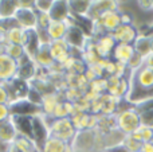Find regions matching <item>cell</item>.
Listing matches in <instances>:
<instances>
[{
	"label": "cell",
	"instance_id": "1",
	"mask_svg": "<svg viewBox=\"0 0 153 152\" xmlns=\"http://www.w3.org/2000/svg\"><path fill=\"white\" fill-rule=\"evenodd\" d=\"M153 98V69L143 65L141 67L130 72L129 92L125 101L132 107Z\"/></svg>",
	"mask_w": 153,
	"mask_h": 152
},
{
	"label": "cell",
	"instance_id": "2",
	"mask_svg": "<svg viewBox=\"0 0 153 152\" xmlns=\"http://www.w3.org/2000/svg\"><path fill=\"white\" fill-rule=\"evenodd\" d=\"M116 123L117 129L121 131L125 136H129L143 124V121H141V116L136 109V107L128 105L126 108H122L116 115Z\"/></svg>",
	"mask_w": 153,
	"mask_h": 152
},
{
	"label": "cell",
	"instance_id": "3",
	"mask_svg": "<svg viewBox=\"0 0 153 152\" xmlns=\"http://www.w3.org/2000/svg\"><path fill=\"white\" fill-rule=\"evenodd\" d=\"M76 133V129L74 128L70 117L63 118H54L50 124V136L56 137L59 140H63L66 143H71Z\"/></svg>",
	"mask_w": 153,
	"mask_h": 152
},
{
	"label": "cell",
	"instance_id": "4",
	"mask_svg": "<svg viewBox=\"0 0 153 152\" xmlns=\"http://www.w3.org/2000/svg\"><path fill=\"white\" fill-rule=\"evenodd\" d=\"M13 20L19 27L31 31V30H36L38 27V12L35 11V8H19L16 11Z\"/></svg>",
	"mask_w": 153,
	"mask_h": 152
},
{
	"label": "cell",
	"instance_id": "5",
	"mask_svg": "<svg viewBox=\"0 0 153 152\" xmlns=\"http://www.w3.org/2000/svg\"><path fill=\"white\" fill-rule=\"evenodd\" d=\"M18 62V73L16 77L18 80L26 81V82H31L38 74L39 67L36 66V63L34 62V59L28 58L27 55H23Z\"/></svg>",
	"mask_w": 153,
	"mask_h": 152
},
{
	"label": "cell",
	"instance_id": "6",
	"mask_svg": "<svg viewBox=\"0 0 153 152\" xmlns=\"http://www.w3.org/2000/svg\"><path fill=\"white\" fill-rule=\"evenodd\" d=\"M95 46V51L100 55L101 59H111V54H113L114 47L117 46L116 40H114L111 34H103L97 38H93Z\"/></svg>",
	"mask_w": 153,
	"mask_h": 152
},
{
	"label": "cell",
	"instance_id": "7",
	"mask_svg": "<svg viewBox=\"0 0 153 152\" xmlns=\"http://www.w3.org/2000/svg\"><path fill=\"white\" fill-rule=\"evenodd\" d=\"M50 50H51V55H53V58H54V62H55L56 65H61V66H63V65L73 57L71 47L67 45L65 39L51 42Z\"/></svg>",
	"mask_w": 153,
	"mask_h": 152
},
{
	"label": "cell",
	"instance_id": "8",
	"mask_svg": "<svg viewBox=\"0 0 153 152\" xmlns=\"http://www.w3.org/2000/svg\"><path fill=\"white\" fill-rule=\"evenodd\" d=\"M8 105H10L11 115L12 116H27V117H34V116H38L42 113V108L31 104L27 98L18 100V101H13Z\"/></svg>",
	"mask_w": 153,
	"mask_h": 152
},
{
	"label": "cell",
	"instance_id": "9",
	"mask_svg": "<svg viewBox=\"0 0 153 152\" xmlns=\"http://www.w3.org/2000/svg\"><path fill=\"white\" fill-rule=\"evenodd\" d=\"M18 62L8 57L7 54L0 53V82L7 83L16 77Z\"/></svg>",
	"mask_w": 153,
	"mask_h": 152
},
{
	"label": "cell",
	"instance_id": "10",
	"mask_svg": "<svg viewBox=\"0 0 153 152\" xmlns=\"http://www.w3.org/2000/svg\"><path fill=\"white\" fill-rule=\"evenodd\" d=\"M116 43H122V45H133L137 39L138 34L137 28L133 24H124L122 23L114 32H111Z\"/></svg>",
	"mask_w": 153,
	"mask_h": 152
},
{
	"label": "cell",
	"instance_id": "11",
	"mask_svg": "<svg viewBox=\"0 0 153 152\" xmlns=\"http://www.w3.org/2000/svg\"><path fill=\"white\" fill-rule=\"evenodd\" d=\"M34 62L36 63V66L39 69H45V70L51 69L55 65L53 55H51L50 43H45V45L39 46V50L36 51V54L34 57Z\"/></svg>",
	"mask_w": 153,
	"mask_h": 152
},
{
	"label": "cell",
	"instance_id": "12",
	"mask_svg": "<svg viewBox=\"0 0 153 152\" xmlns=\"http://www.w3.org/2000/svg\"><path fill=\"white\" fill-rule=\"evenodd\" d=\"M136 55V51L133 45H122V43H117V46L114 47L113 54H111V59L114 62H118V63L126 65L129 63L133 59V57Z\"/></svg>",
	"mask_w": 153,
	"mask_h": 152
},
{
	"label": "cell",
	"instance_id": "13",
	"mask_svg": "<svg viewBox=\"0 0 153 152\" xmlns=\"http://www.w3.org/2000/svg\"><path fill=\"white\" fill-rule=\"evenodd\" d=\"M50 16L53 20L69 22L71 19L69 1L67 0H54V5L50 11Z\"/></svg>",
	"mask_w": 153,
	"mask_h": 152
},
{
	"label": "cell",
	"instance_id": "14",
	"mask_svg": "<svg viewBox=\"0 0 153 152\" xmlns=\"http://www.w3.org/2000/svg\"><path fill=\"white\" fill-rule=\"evenodd\" d=\"M28 37V31L22 27H19L18 24H13L5 31L4 34V42L5 43H13V45H20L24 46Z\"/></svg>",
	"mask_w": 153,
	"mask_h": 152
},
{
	"label": "cell",
	"instance_id": "15",
	"mask_svg": "<svg viewBox=\"0 0 153 152\" xmlns=\"http://www.w3.org/2000/svg\"><path fill=\"white\" fill-rule=\"evenodd\" d=\"M70 23H71V19L69 22H59V20H51L48 28L46 30V34H47L48 39L51 42L54 40H61L65 39V35L67 32V28H69Z\"/></svg>",
	"mask_w": 153,
	"mask_h": 152
},
{
	"label": "cell",
	"instance_id": "16",
	"mask_svg": "<svg viewBox=\"0 0 153 152\" xmlns=\"http://www.w3.org/2000/svg\"><path fill=\"white\" fill-rule=\"evenodd\" d=\"M11 121H12V124H13V127H15L18 135L31 137L32 117H27V116H11Z\"/></svg>",
	"mask_w": 153,
	"mask_h": 152
},
{
	"label": "cell",
	"instance_id": "17",
	"mask_svg": "<svg viewBox=\"0 0 153 152\" xmlns=\"http://www.w3.org/2000/svg\"><path fill=\"white\" fill-rule=\"evenodd\" d=\"M62 98H63V96H62V93H59V92H54V93L43 96L42 105H40L42 113L43 115H47V116H53L56 105L59 104V101H61Z\"/></svg>",
	"mask_w": 153,
	"mask_h": 152
},
{
	"label": "cell",
	"instance_id": "18",
	"mask_svg": "<svg viewBox=\"0 0 153 152\" xmlns=\"http://www.w3.org/2000/svg\"><path fill=\"white\" fill-rule=\"evenodd\" d=\"M90 5L91 1H83V0H75V1H69V8H70V13L71 18L74 19H87V13H89Z\"/></svg>",
	"mask_w": 153,
	"mask_h": 152
},
{
	"label": "cell",
	"instance_id": "19",
	"mask_svg": "<svg viewBox=\"0 0 153 152\" xmlns=\"http://www.w3.org/2000/svg\"><path fill=\"white\" fill-rule=\"evenodd\" d=\"M40 46V40H39V34H38V30H31L28 31V37H27V40L24 43V54H26L28 58L34 59L36 51L39 50Z\"/></svg>",
	"mask_w": 153,
	"mask_h": 152
},
{
	"label": "cell",
	"instance_id": "20",
	"mask_svg": "<svg viewBox=\"0 0 153 152\" xmlns=\"http://www.w3.org/2000/svg\"><path fill=\"white\" fill-rule=\"evenodd\" d=\"M136 54H138L140 57L145 58L152 53V45H151V37L149 34H140L137 37V39L133 43Z\"/></svg>",
	"mask_w": 153,
	"mask_h": 152
},
{
	"label": "cell",
	"instance_id": "21",
	"mask_svg": "<svg viewBox=\"0 0 153 152\" xmlns=\"http://www.w3.org/2000/svg\"><path fill=\"white\" fill-rule=\"evenodd\" d=\"M16 136H18V132H16L11 118L7 121L0 123V143L12 144L13 140L16 139Z\"/></svg>",
	"mask_w": 153,
	"mask_h": 152
},
{
	"label": "cell",
	"instance_id": "22",
	"mask_svg": "<svg viewBox=\"0 0 153 152\" xmlns=\"http://www.w3.org/2000/svg\"><path fill=\"white\" fill-rule=\"evenodd\" d=\"M12 144L22 152H40V148L38 147V144L35 143V140L31 139V137H28V136L18 135L16 139L13 140Z\"/></svg>",
	"mask_w": 153,
	"mask_h": 152
},
{
	"label": "cell",
	"instance_id": "23",
	"mask_svg": "<svg viewBox=\"0 0 153 152\" xmlns=\"http://www.w3.org/2000/svg\"><path fill=\"white\" fill-rule=\"evenodd\" d=\"M69 143L63 142V140H59L56 137L50 136L46 143L42 145L40 152H66L69 148Z\"/></svg>",
	"mask_w": 153,
	"mask_h": 152
},
{
	"label": "cell",
	"instance_id": "24",
	"mask_svg": "<svg viewBox=\"0 0 153 152\" xmlns=\"http://www.w3.org/2000/svg\"><path fill=\"white\" fill-rule=\"evenodd\" d=\"M18 11L15 0H0V20H11Z\"/></svg>",
	"mask_w": 153,
	"mask_h": 152
},
{
	"label": "cell",
	"instance_id": "25",
	"mask_svg": "<svg viewBox=\"0 0 153 152\" xmlns=\"http://www.w3.org/2000/svg\"><path fill=\"white\" fill-rule=\"evenodd\" d=\"M130 136L137 140L138 143H141V144H144V143H146V142H151L153 139V125L141 124Z\"/></svg>",
	"mask_w": 153,
	"mask_h": 152
},
{
	"label": "cell",
	"instance_id": "26",
	"mask_svg": "<svg viewBox=\"0 0 153 152\" xmlns=\"http://www.w3.org/2000/svg\"><path fill=\"white\" fill-rule=\"evenodd\" d=\"M90 117H91V113L87 112H74L71 118V123L74 125V128L78 131H85V129H89V124H90Z\"/></svg>",
	"mask_w": 153,
	"mask_h": 152
},
{
	"label": "cell",
	"instance_id": "27",
	"mask_svg": "<svg viewBox=\"0 0 153 152\" xmlns=\"http://www.w3.org/2000/svg\"><path fill=\"white\" fill-rule=\"evenodd\" d=\"M3 53L7 54L8 57H11L15 61H19L24 54V47L20 45H13V43H5L3 42Z\"/></svg>",
	"mask_w": 153,
	"mask_h": 152
},
{
	"label": "cell",
	"instance_id": "28",
	"mask_svg": "<svg viewBox=\"0 0 153 152\" xmlns=\"http://www.w3.org/2000/svg\"><path fill=\"white\" fill-rule=\"evenodd\" d=\"M87 90L91 92V93L97 94V96H102V94H106L108 93V81L106 78H97V80L91 81L89 83V88Z\"/></svg>",
	"mask_w": 153,
	"mask_h": 152
},
{
	"label": "cell",
	"instance_id": "29",
	"mask_svg": "<svg viewBox=\"0 0 153 152\" xmlns=\"http://www.w3.org/2000/svg\"><path fill=\"white\" fill-rule=\"evenodd\" d=\"M54 5V0H35L34 8L39 13H50L51 8Z\"/></svg>",
	"mask_w": 153,
	"mask_h": 152
},
{
	"label": "cell",
	"instance_id": "30",
	"mask_svg": "<svg viewBox=\"0 0 153 152\" xmlns=\"http://www.w3.org/2000/svg\"><path fill=\"white\" fill-rule=\"evenodd\" d=\"M124 147L126 148L129 152H140V150H141V143H138L136 139H133L132 136H125V139H124Z\"/></svg>",
	"mask_w": 153,
	"mask_h": 152
},
{
	"label": "cell",
	"instance_id": "31",
	"mask_svg": "<svg viewBox=\"0 0 153 152\" xmlns=\"http://www.w3.org/2000/svg\"><path fill=\"white\" fill-rule=\"evenodd\" d=\"M51 16L50 13H39L38 12V27L36 30H39V31H46V30L48 28V26H50L51 23Z\"/></svg>",
	"mask_w": 153,
	"mask_h": 152
},
{
	"label": "cell",
	"instance_id": "32",
	"mask_svg": "<svg viewBox=\"0 0 153 152\" xmlns=\"http://www.w3.org/2000/svg\"><path fill=\"white\" fill-rule=\"evenodd\" d=\"M11 109L8 104H0V123L7 121L11 118Z\"/></svg>",
	"mask_w": 153,
	"mask_h": 152
},
{
	"label": "cell",
	"instance_id": "33",
	"mask_svg": "<svg viewBox=\"0 0 153 152\" xmlns=\"http://www.w3.org/2000/svg\"><path fill=\"white\" fill-rule=\"evenodd\" d=\"M0 104H10V93L5 83L0 82Z\"/></svg>",
	"mask_w": 153,
	"mask_h": 152
},
{
	"label": "cell",
	"instance_id": "34",
	"mask_svg": "<svg viewBox=\"0 0 153 152\" xmlns=\"http://www.w3.org/2000/svg\"><path fill=\"white\" fill-rule=\"evenodd\" d=\"M140 152H153V139L151 142H146L141 145V150Z\"/></svg>",
	"mask_w": 153,
	"mask_h": 152
},
{
	"label": "cell",
	"instance_id": "35",
	"mask_svg": "<svg viewBox=\"0 0 153 152\" xmlns=\"http://www.w3.org/2000/svg\"><path fill=\"white\" fill-rule=\"evenodd\" d=\"M144 65L148 66V67H151V69H153V53H151L148 57L144 58Z\"/></svg>",
	"mask_w": 153,
	"mask_h": 152
},
{
	"label": "cell",
	"instance_id": "36",
	"mask_svg": "<svg viewBox=\"0 0 153 152\" xmlns=\"http://www.w3.org/2000/svg\"><path fill=\"white\" fill-rule=\"evenodd\" d=\"M7 152H22V151H19L18 148H16L13 144H10V145H8V150H7Z\"/></svg>",
	"mask_w": 153,
	"mask_h": 152
},
{
	"label": "cell",
	"instance_id": "37",
	"mask_svg": "<svg viewBox=\"0 0 153 152\" xmlns=\"http://www.w3.org/2000/svg\"><path fill=\"white\" fill-rule=\"evenodd\" d=\"M148 34H149V37H151V45H152V53H153V31H149Z\"/></svg>",
	"mask_w": 153,
	"mask_h": 152
}]
</instances>
